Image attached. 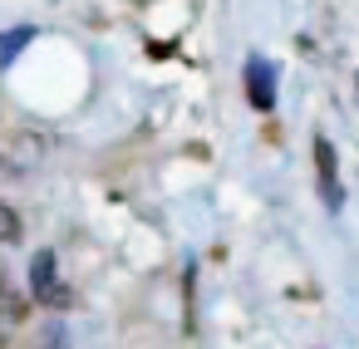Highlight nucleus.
I'll use <instances>...</instances> for the list:
<instances>
[{
  "mask_svg": "<svg viewBox=\"0 0 359 349\" xmlns=\"http://www.w3.org/2000/svg\"><path fill=\"white\" fill-rule=\"evenodd\" d=\"M30 40H35V30H30V25H15V30H0V69H6V64H11V60H15V55H20V50H25Z\"/></svg>",
  "mask_w": 359,
  "mask_h": 349,
  "instance_id": "20e7f679",
  "label": "nucleus"
},
{
  "mask_svg": "<svg viewBox=\"0 0 359 349\" xmlns=\"http://www.w3.org/2000/svg\"><path fill=\"white\" fill-rule=\"evenodd\" d=\"M15 320H20V305H15V295L6 290V280H0V344H6V334L15 329Z\"/></svg>",
  "mask_w": 359,
  "mask_h": 349,
  "instance_id": "39448f33",
  "label": "nucleus"
},
{
  "mask_svg": "<svg viewBox=\"0 0 359 349\" xmlns=\"http://www.w3.org/2000/svg\"><path fill=\"white\" fill-rule=\"evenodd\" d=\"M30 290H35V300L50 305V310H69V305H74V290L60 280L55 251H35V261H30Z\"/></svg>",
  "mask_w": 359,
  "mask_h": 349,
  "instance_id": "f257e3e1",
  "label": "nucleus"
},
{
  "mask_svg": "<svg viewBox=\"0 0 359 349\" xmlns=\"http://www.w3.org/2000/svg\"><path fill=\"white\" fill-rule=\"evenodd\" d=\"M40 349H65V324H50L45 329V344Z\"/></svg>",
  "mask_w": 359,
  "mask_h": 349,
  "instance_id": "0eeeda50",
  "label": "nucleus"
},
{
  "mask_svg": "<svg viewBox=\"0 0 359 349\" xmlns=\"http://www.w3.org/2000/svg\"><path fill=\"white\" fill-rule=\"evenodd\" d=\"M0 241H6V246H11V241H20V217H15L6 202H0Z\"/></svg>",
  "mask_w": 359,
  "mask_h": 349,
  "instance_id": "423d86ee",
  "label": "nucleus"
},
{
  "mask_svg": "<svg viewBox=\"0 0 359 349\" xmlns=\"http://www.w3.org/2000/svg\"><path fill=\"white\" fill-rule=\"evenodd\" d=\"M276 84H280V69L266 55H251L246 60V99H251V109L271 114L276 109Z\"/></svg>",
  "mask_w": 359,
  "mask_h": 349,
  "instance_id": "f03ea898",
  "label": "nucleus"
},
{
  "mask_svg": "<svg viewBox=\"0 0 359 349\" xmlns=\"http://www.w3.org/2000/svg\"><path fill=\"white\" fill-rule=\"evenodd\" d=\"M315 172H320V202L330 212H339L344 207V187H339V163H334V148H330L325 133L315 138Z\"/></svg>",
  "mask_w": 359,
  "mask_h": 349,
  "instance_id": "7ed1b4c3",
  "label": "nucleus"
}]
</instances>
